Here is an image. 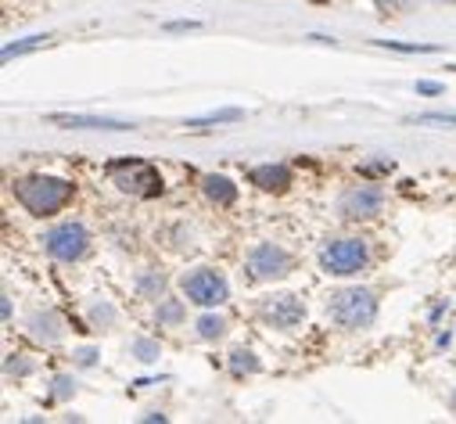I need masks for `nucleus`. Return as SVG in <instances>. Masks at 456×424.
I'll use <instances>...</instances> for the list:
<instances>
[{
    "instance_id": "1",
    "label": "nucleus",
    "mask_w": 456,
    "mask_h": 424,
    "mask_svg": "<svg viewBox=\"0 0 456 424\" xmlns=\"http://www.w3.org/2000/svg\"><path fill=\"white\" fill-rule=\"evenodd\" d=\"M76 187L61 176H26L15 183V198L26 212H33V216H54V212H61L69 201H72Z\"/></svg>"
},
{
    "instance_id": "2",
    "label": "nucleus",
    "mask_w": 456,
    "mask_h": 424,
    "mask_svg": "<svg viewBox=\"0 0 456 424\" xmlns=\"http://www.w3.org/2000/svg\"><path fill=\"white\" fill-rule=\"evenodd\" d=\"M327 313H330V321L338 328H346V331L370 328L374 316H378V295L370 288H346V291L330 295Z\"/></svg>"
},
{
    "instance_id": "3",
    "label": "nucleus",
    "mask_w": 456,
    "mask_h": 424,
    "mask_svg": "<svg viewBox=\"0 0 456 424\" xmlns=\"http://www.w3.org/2000/svg\"><path fill=\"white\" fill-rule=\"evenodd\" d=\"M108 176L123 194H134V198H155L162 194V176L151 162H141V159H123V162H108Z\"/></svg>"
},
{
    "instance_id": "4",
    "label": "nucleus",
    "mask_w": 456,
    "mask_h": 424,
    "mask_svg": "<svg viewBox=\"0 0 456 424\" xmlns=\"http://www.w3.org/2000/svg\"><path fill=\"white\" fill-rule=\"evenodd\" d=\"M370 263V252L360 238H338V241H327L323 252H320V266L323 273L330 277H353L360 270H367Z\"/></svg>"
},
{
    "instance_id": "5",
    "label": "nucleus",
    "mask_w": 456,
    "mask_h": 424,
    "mask_svg": "<svg viewBox=\"0 0 456 424\" xmlns=\"http://www.w3.org/2000/svg\"><path fill=\"white\" fill-rule=\"evenodd\" d=\"M183 295L194 306H223L226 298H231V284H226V277L219 270L198 266L183 277Z\"/></svg>"
},
{
    "instance_id": "6",
    "label": "nucleus",
    "mask_w": 456,
    "mask_h": 424,
    "mask_svg": "<svg viewBox=\"0 0 456 424\" xmlns=\"http://www.w3.org/2000/svg\"><path fill=\"white\" fill-rule=\"evenodd\" d=\"M44 249L58 259V263H76V259H83L86 256V249H90V234H86V227L83 224H58V227H51L47 234H44Z\"/></svg>"
},
{
    "instance_id": "7",
    "label": "nucleus",
    "mask_w": 456,
    "mask_h": 424,
    "mask_svg": "<svg viewBox=\"0 0 456 424\" xmlns=\"http://www.w3.org/2000/svg\"><path fill=\"white\" fill-rule=\"evenodd\" d=\"M381 205H385L381 187H374V183H356V187H349L346 194L338 198V216H341V220H367V216H378Z\"/></svg>"
},
{
    "instance_id": "8",
    "label": "nucleus",
    "mask_w": 456,
    "mask_h": 424,
    "mask_svg": "<svg viewBox=\"0 0 456 424\" xmlns=\"http://www.w3.org/2000/svg\"><path fill=\"white\" fill-rule=\"evenodd\" d=\"M245 266H248V277H256V281H273V277H284V273L291 270V256H288L281 245H273V241H259V245L248 252Z\"/></svg>"
},
{
    "instance_id": "9",
    "label": "nucleus",
    "mask_w": 456,
    "mask_h": 424,
    "mask_svg": "<svg viewBox=\"0 0 456 424\" xmlns=\"http://www.w3.org/2000/svg\"><path fill=\"white\" fill-rule=\"evenodd\" d=\"M259 309H263V316L273 328H295V324H302V316H305V306L295 295H273Z\"/></svg>"
},
{
    "instance_id": "10",
    "label": "nucleus",
    "mask_w": 456,
    "mask_h": 424,
    "mask_svg": "<svg viewBox=\"0 0 456 424\" xmlns=\"http://www.w3.org/2000/svg\"><path fill=\"white\" fill-rule=\"evenodd\" d=\"M29 335L37 338V342H44V346H51V342H58L61 335H65V321L54 313V309H44V313H33V321H29Z\"/></svg>"
},
{
    "instance_id": "11",
    "label": "nucleus",
    "mask_w": 456,
    "mask_h": 424,
    "mask_svg": "<svg viewBox=\"0 0 456 424\" xmlns=\"http://www.w3.org/2000/svg\"><path fill=\"white\" fill-rule=\"evenodd\" d=\"M248 180H252L259 191H288L291 169L281 166V162H266V166H256V169L248 173Z\"/></svg>"
},
{
    "instance_id": "12",
    "label": "nucleus",
    "mask_w": 456,
    "mask_h": 424,
    "mask_svg": "<svg viewBox=\"0 0 456 424\" xmlns=\"http://www.w3.org/2000/svg\"><path fill=\"white\" fill-rule=\"evenodd\" d=\"M51 123L69 126V130H134V123H119V119H94V116H51Z\"/></svg>"
},
{
    "instance_id": "13",
    "label": "nucleus",
    "mask_w": 456,
    "mask_h": 424,
    "mask_svg": "<svg viewBox=\"0 0 456 424\" xmlns=\"http://www.w3.org/2000/svg\"><path fill=\"white\" fill-rule=\"evenodd\" d=\"M201 187H205V198L208 201H216V205H234V198H238V187H234V180H226V176H205L201 180Z\"/></svg>"
},
{
    "instance_id": "14",
    "label": "nucleus",
    "mask_w": 456,
    "mask_h": 424,
    "mask_svg": "<svg viewBox=\"0 0 456 424\" xmlns=\"http://www.w3.org/2000/svg\"><path fill=\"white\" fill-rule=\"evenodd\" d=\"M159 328H176L180 321H183V302L180 298H166V302H159Z\"/></svg>"
},
{
    "instance_id": "15",
    "label": "nucleus",
    "mask_w": 456,
    "mask_h": 424,
    "mask_svg": "<svg viewBox=\"0 0 456 424\" xmlns=\"http://www.w3.org/2000/svg\"><path fill=\"white\" fill-rule=\"evenodd\" d=\"M198 335L205 338V342H212V338H223L226 335V321H223V316H201V321H198Z\"/></svg>"
},
{
    "instance_id": "16",
    "label": "nucleus",
    "mask_w": 456,
    "mask_h": 424,
    "mask_svg": "<svg viewBox=\"0 0 456 424\" xmlns=\"http://www.w3.org/2000/svg\"><path fill=\"white\" fill-rule=\"evenodd\" d=\"M90 324L94 328H111L116 324V306L111 302H94L90 306Z\"/></svg>"
},
{
    "instance_id": "17",
    "label": "nucleus",
    "mask_w": 456,
    "mask_h": 424,
    "mask_svg": "<svg viewBox=\"0 0 456 424\" xmlns=\"http://www.w3.org/2000/svg\"><path fill=\"white\" fill-rule=\"evenodd\" d=\"M162 288H166V281H162V273H159V270H148V273H141V277H137V291H141V295H148V298H159V295H162Z\"/></svg>"
},
{
    "instance_id": "18",
    "label": "nucleus",
    "mask_w": 456,
    "mask_h": 424,
    "mask_svg": "<svg viewBox=\"0 0 456 424\" xmlns=\"http://www.w3.org/2000/svg\"><path fill=\"white\" fill-rule=\"evenodd\" d=\"M231 371H234V374H256V371H259L256 353H248V349H234V353H231Z\"/></svg>"
},
{
    "instance_id": "19",
    "label": "nucleus",
    "mask_w": 456,
    "mask_h": 424,
    "mask_svg": "<svg viewBox=\"0 0 456 424\" xmlns=\"http://www.w3.org/2000/svg\"><path fill=\"white\" fill-rule=\"evenodd\" d=\"M245 119L241 109H223V112H212V116H201V119H191L187 126H212V123H238Z\"/></svg>"
},
{
    "instance_id": "20",
    "label": "nucleus",
    "mask_w": 456,
    "mask_h": 424,
    "mask_svg": "<svg viewBox=\"0 0 456 424\" xmlns=\"http://www.w3.org/2000/svg\"><path fill=\"white\" fill-rule=\"evenodd\" d=\"M51 37H26V40H19V44H8L4 47V61H12V58H19V54H29V51H37V47H44Z\"/></svg>"
},
{
    "instance_id": "21",
    "label": "nucleus",
    "mask_w": 456,
    "mask_h": 424,
    "mask_svg": "<svg viewBox=\"0 0 456 424\" xmlns=\"http://www.w3.org/2000/svg\"><path fill=\"white\" fill-rule=\"evenodd\" d=\"M381 47H388V51H399V54H435L438 47H431V44H395V40H378Z\"/></svg>"
},
{
    "instance_id": "22",
    "label": "nucleus",
    "mask_w": 456,
    "mask_h": 424,
    "mask_svg": "<svg viewBox=\"0 0 456 424\" xmlns=\"http://www.w3.org/2000/svg\"><path fill=\"white\" fill-rule=\"evenodd\" d=\"M159 342H151V338H134V356L137 360H144V363H151V360H159Z\"/></svg>"
},
{
    "instance_id": "23",
    "label": "nucleus",
    "mask_w": 456,
    "mask_h": 424,
    "mask_svg": "<svg viewBox=\"0 0 456 424\" xmlns=\"http://www.w3.org/2000/svg\"><path fill=\"white\" fill-rule=\"evenodd\" d=\"M413 123H420V126H431V123H438V126H456V116H442V112H424V116H417Z\"/></svg>"
},
{
    "instance_id": "24",
    "label": "nucleus",
    "mask_w": 456,
    "mask_h": 424,
    "mask_svg": "<svg viewBox=\"0 0 456 424\" xmlns=\"http://www.w3.org/2000/svg\"><path fill=\"white\" fill-rule=\"evenodd\" d=\"M72 392H76L72 378H54V388H51V395H54V399H65V395H72Z\"/></svg>"
},
{
    "instance_id": "25",
    "label": "nucleus",
    "mask_w": 456,
    "mask_h": 424,
    "mask_svg": "<svg viewBox=\"0 0 456 424\" xmlns=\"http://www.w3.org/2000/svg\"><path fill=\"white\" fill-rule=\"evenodd\" d=\"M8 371H15V374H29L33 363H29V360H8Z\"/></svg>"
},
{
    "instance_id": "26",
    "label": "nucleus",
    "mask_w": 456,
    "mask_h": 424,
    "mask_svg": "<svg viewBox=\"0 0 456 424\" xmlns=\"http://www.w3.org/2000/svg\"><path fill=\"white\" fill-rule=\"evenodd\" d=\"M417 94H442V83H428V79H420V83H417Z\"/></svg>"
},
{
    "instance_id": "27",
    "label": "nucleus",
    "mask_w": 456,
    "mask_h": 424,
    "mask_svg": "<svg viewBox=\"0 0 456 424\" xmlns=\"http://www.w3.org/2000/svg\"><path fill=\"white\" fill-rule=\"evenodd\" d=\"M76 356H79V363H83V367H90V363H94V356H97V353H94V349H83V353H76Z\"/></svg>"
},
{
    "instance_id": "28",
    "label": "nucleus",
    "mask_w": 456,
    "mask_h": 424,
    "mask_svg": "<svg viewBox=\"0 0 456 424\" xmlns=\"http://www.w3.org/2000/svg\"><path fill=\"white\" fill-rule=\"evenodd\" d=\"M0 313H4V321H12V302H8V295H4V302H0Z\"/></svg>"
},
{
    "instance_id": "29",
    "label": "nucleus",
    "mask_w": 456,
    "mask_h": 424,
    "mask_svg": "<svg viewBox=\"0 0 456 424\" xmlns=\"http://www.w3.org/2000/svg\"><path fill=\"white\" fill-rule=\"evenodd\" d=\"M452 410H456V392H452Z\"/></svg>"
},
{
    "instance_id": "30",
    "label": "nucleus",
    "mask_w": 456,
    "mask_h": 424,
    "mask_svg": "<svg viewBox=\"0 0 456 424\" xmlns=\"http://www.w3.org/2000/svg\"><path fill=\"white\" fill-rule=\"evenodd\" d=\"M449 69H452V72H456V65H449Z\"/></svg>"
}]
</instances>
